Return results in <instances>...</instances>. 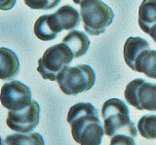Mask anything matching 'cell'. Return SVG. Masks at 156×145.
<instances>
[{"instance_id":"cell-1","label":"cell","mask_w":156,"mask_h":145,"mask_svg":"<svg viewBox=\"0 0 156 145\" xmlns=\"http://www.w3.org/2000/svg\"><path fill=\"white\" fill-rule=\"evenodd\" d=\"M73 139L80 145H101L105 134L99 111L89 102L72 105L67 113Z\"/></svg>"},{"instance_id":"cell-2","label":"cell","mask_w":156,"mask_h":145,"mask_svg":"<svg viewBox=\"0 0 156 145\" xmlns=\"http://www.w3.org/2000/svg\"><path fill=\"white\" fill-rule=\"evenodd\" d=\"M104 128L107 136L116 134H128L136 138L138 130L135 123L130 118V111L127 104L119 98L106 100L101 108Z\"/></svg>"},{"instance_id":"cell-3","label":"cell","mask_w":156,"mask_h":145,"mask_svg":"<svg viewBox=\"0 0 156 145\" xmlns=\"http://www.w3.org/2000/svg\"><path fill=\"white\" fill-rule=\"evenodd\" d=\"M80 16L85 31L90 35L98 36L112 23L114 13L101 0H83L80 4Z\"/></svg>"},{"instance_id":"cell-4","label":"cell","mask_w":156,"mask_h":145,"mask_svg":"<svg viewBox=\"0 0 156 145\" xmlns=\"http://www.w3.org/2000/svg\"><path fill=\"white\" fill-rule=\"evenodd\" d=\"M58 85L66 95H77L91 90L96 83V73L88 64L66 66L57 77Z\"/></svg>"},{"instance_id":"cell-5","label":"cell","mask_w":156,"mask_h":145,"mask_svg":"<svg viewBox=\"0 0 156 145\" xmlns=\"http://www.w3.org/2000/svg\"><path fill=\"white\" fill-rule=\"evenodd\" d=\"M74 59L72 51L65 43L54 45L44 52L38 60L37 71L43 79L57 81L58 75Z\"/></svg>"},{"instance_id":"cell-6","label":"cell","mask_w":156,"mask_h":145,"mask_svg":"<svg viewBox=\"0 0 156 145\" xmlns=\"http://www.w3.org/2000/svg\"><path fill=\"white\" fill-rule=\"evenodd\" d=\"M125 98L138 110L156 111V84L136 78L126 86Z\"/></svg>"},{"instance_id":"cell-7","label":"cell","mask_w":156,"mask_h":145,"mask_svg":"<svg viewBox=\"0 0 156 145\" xmlns=\"http://www.w3.org/2000/svg\"><path fill=\"white\" fill-rule=\"evenodd\" d=\"M0 99L1 104L9 111H19L31 104L32 94L26 84L13 80L2 86Z\"/></svg>"},{"instance_id":"cell-8","label":"cell","mask_w":156,"mask_h":145,"mask_svg":"<svg viewBox=\"0 0 156 145\" xmlns=\"http://www.w3.org/2000/svg\"><path fill=\"white\" fill-rule=\"evenodd\" d=\"M41 108L37 101L32 100L27 108L19 111H9L6 119L7 126L12 130L28 133L37 127L40 121Z\"/></svg>"},{"instance_id":"cell-9","label":"cell","mask_w":156,"mask_h":145,"mask_svg":"<svg viewBox=\"0 0 156 145\" xmlns=\"http://www.w3.org/2000/svg\"><path fill=\"white\" fill-rule=\"evenodd\" d=\"M62 30L63 29L55 13L39 17L33 28L35 36L42 41L54 40Z\"/></svg>"},{"instance_id":"cell-10","label":"cell","mask_w":156,"mask_h":145,"mask_svg":"<svg viewBox=\"0 0 156 145\" xmlns=\"http://www.w3.org/2000/svg\"><path fill=\"white\" fill-rule=\"evenodd\" d=\"M20 60L12 50L0 48V78L1 80H12L19 75Z\"/></svg>"},{"instance_id":"cell-11","label":"cell","mask_w":156,"mask_h":145,"mask_svg":"<svg viewBox=\"0 0 156 145\" xmlns=\"http://www.w3.org/2000/svg\"><path fill=\"white\" fill-rule=\"evenodd\" d=\"M150 49L149 43L141 37H129L126 40L123 48V56L126 64L135 71L136 59L145 50Z\"/></svg>"},{"instance_id":"cell-12","label":"cell","mask_w":156,"mask_h":145,"mask_svg":"<svg viewBox=\"0 0 156 145\" xmlns=\"http://www.w3.org/2000/svg\"><path fill=\"white\" fill-rule=\"evenodd\" d=\"M62 43L72 51L74 57L84 56L90 47V39L86 33L79 30H72L66 35L62 39Z\"/></svg>"},{"instance_id":"cell-13","label":"cell","mask_w":156,"mask_h":145,"mask_svg":"<svg viewBox=\"0 0 156 145\" xmlns=\"http://www.w3.org/2000/svg\"><path fill=\"white\" fill-rule=\"evenodd\" d=\"M156 25V0H144L139 8V26L146 34Z\"/></svg>"},{"instance_id":"cell-14","label":"cell","mask_w":156,"mask_h":145,"mask_svg":"<svg viewBox=\"0 0 156 145\" xmlns=\"http://www.w3.org/2000/svg\"><path fill=\"white\" fill-rule=\"evenodd\" d=\"M135 71L144 73L151 79H156V50H145L136 59Z\"/></svg>"},{"instance_id":"cell-15","label":"cell","mask_w":156,"mask_h":145,"mask_svg":"<svg viewBox=\"0 0 156 145\" xmlns=\"http://www.w3.org/2000/svg\"><path fill=\"white\" fill-rule=\"evenodd\" d=\"M63 30H72L80 25L81 16L75 8L65 5L55 12Z\"/></svg>"},{"instance_id":"cell-16","label":"cell","mask_w":156,"mask_h":145,"mask_svg":"<svg viewBox=\"0 0 156 145\" xmlns=\"http://www.w3.org/2000/svg\"><path fill=\"white\" fill-rule=\"evenodd\" d=\"M6 145H45V141L39 133H14L4 139Z\"/></svg>"},{"instance_id":"cell-17","label":"cell","mask_w":156,"mask_h":145,"mask_svg":"<svg viewBox=\"0 0 156 145\" xmlns=\"http://www.w3.org/2000/svg\"><path fill=\"white\" fill-rule=\"evenodd\" d=\"M138 130L146 139H156V115H144L138 123Z\"/></svg>"},{"instance_id":"cell-18","label":"cell","mask_w":156,"mask_h":145,"mask_svg":"<svg viewBox=\"0 0 156 145\" xmlns=\"http://www.w3.org/2000/svg\"><path fill=\"white\" fill-rule=\"evenodd\" d=\"M26 5L33 10H51L60 4L61 0H23Z\"/></svg>"},{"instance_id":"cell-19","label":"cell","mask_w":156,"mask_h":145,"mask_svg":"<svg viewBox=\"0 0 156 145\" xmlns=\"http://www.w3.org/2000/svg\"><path fill=\"white\" fill-rule=\"evenodd\" d=\"M110 145H136L135 138L128 134H116L111 137Z\"/></svg>"},{"instance_id":"cell-20","label":"cell","mask_w":156,"mask_h":145,"mask_svg":"<svg viewBox=\"0 0 156 145\" xmlns=\"http://www.w3.org/2000/svg\"><path fill=\"white\" fill-rule=\"evenodd\" d=\"M16 2L17 0H0V9L3 11L11 10Z\"/></svg>"},{"instance_id":"cell-21","label":"cell","mask_w":156,"mask_h":145,"mask_svg":"<svg viewBox=\"0 0 156 145\" xmlns=\"http://www.w3.org/2000/svg\"><path fill=\"white\" fill-rule=\"evenodd\" d=\"M149 35L151 36V38L153 39V41L156 43V25H154L152 26V28L150 29V32H149Z\"/></svg>"},{"instance_id":"cell-22","label":"cell","mask_w":156,"mask_h":145,"mask_svg":"<svg viewBox=\"0 0 156 145\" xmlns=\"http://www.w3.org/2000/svg\"><path fill=\"white\" fill-rule=\"evenodd\" d=\"M72 1L74 2L75 4H77V5H78V4H79V5H80V4H81V2L83 1V0H72Z\"/></svg>"}]
</instances>
